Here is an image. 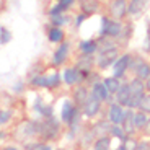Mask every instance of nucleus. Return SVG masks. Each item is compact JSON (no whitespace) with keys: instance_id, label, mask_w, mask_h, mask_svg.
I'll return each instance as SVG.
<instances>
[{"instance_id":"f03ea898","label":"nucleus","mask_w":150,"mask_h":150,"mask_svg":"<svg viewBox=\"0 0 150 150\" xmlns=\"http://www.w3.org/2000/svg\"><path fill=\"white\" fill-rule=\"evenodd\" d=\"M36 121V137L41 142H47V144H54L62 137L64 134V124L60 122L59 117L52 116V117H34Z\"/></svg>"},{"instance_id":"9d476101","label":"nucleus","mask_w":150,"mask_h":150,"mask_svg":"<svg viewBox=\"0 0 150 150\" xmlns=\"http://www.w3.org/2000/svg\"><path fill=\"white\" fill-rule=\"evenodd\" d=\"M80 111H82L83 114V119H96L100 114L103 112V103L98 101L96 98H93L90 95L88 96V100H86L85 103H83V106L80 108Z\"/></svg>"},{"instance_id":"7c9ffc66","label":"nucleus","mask_w":150,"mask_h":150,"mask_svg":"<svg viewBox=\"0 0 150 150\" xmlns=\"http://www.w3.org/2000/svg\"><path fill=\"white\" fill-rule=\"evenodd\" d=\"M132 30H134V28H132V25L129 21H124L122 23V31H121V36H119V39H117V42H124V44H126V42L129 41V39H131V36H132Z\"/></svg>"},{"instance_id":"4c0bfd02","label":"nucleus","mask_w":150,"mask_h":150,"mask_svg":"<svg viewBox=\"0 0 150 150\" xmlns=\"http://www.w3.org/2000/svg\"><path fill=\"white\" fill-rule=\"evenodd\" d=\"M144 51H145V52H150V25L147 26L145 41H144Z\"/></svg>"},{"instance_id":"a211bd4d","label":"nucleus","mask_w":150,"mask_h":150,"mask_svg":"<svg viewBox=\"0 0 150 150\" xmlns=\"http://www.w3.org/2000/svg\"><path fill=\"white\" fill-rule=\"evenodd\" d=\"M134 112H135V109L126 108L124 119H122V124H121V127H122V131L126 132L127 137H135L137 135V131H135V126H134Z\"/></svg>"},{"instance_id":"f257e3e1","label":"nucleus","mask_w":150,"mask_h":150,"mask_svg":"<svg viewBox=\"0 0 150 150\" xmlns=\"http://www.w3.org/2000/svg\"><path fill=\"white\" fill-rule=\"evenodd\" d=\"M26 85L34 90H49V91H57L62 83V75L60 70L54 69L51 74H44V70H31L28 75Z\"/></svg>"},{"instance_id":"5701e85b","label":"nucleus","mask_w":150,"mask_h":150,"mask_svg":"<svg viewBox=\"0 0 150 150\" xmlns=\"http://www.w3.org/2000/svg\"><path fill=\"white\" fill-rule=\"evenodd\" d=\"M103 85L106 86V90L109 91V95L111 96H114V95L117 93V90L121 88V85H122V80L116 79L114 75H109V77H105V79H101Z\"/></svg>"},{"instance_id":"cd10ccee","label":"nucleus","mask_w":150,"mask_h":150,"mask_svg":"<svg viewBox=\"0 0 150 150\" xmlns=\"http://www.w3.org/2000/svg\"><path fill=\"white\" fill-rule=\"evenodd\" d=\"M111 144H112L111 135H103V137L95 139V142L91 144V150H111Z\"/></svg>"},{"instance_id":"2eb2a0df","label":"nucleus","mask_w":150,"mask_h":150,"mask_svg":"<svg viewBox=\"0 0 150 150\" xmlns=\"http://www.w3.org/2000/svg\"><path fill=\"white\" fill-rule=\"evenodd\" d=\"M33 111L38 114V117L41 119H46V117H52L54 116V106L51 103H46L42 96H38L34 100L33 105Z\"/></svg>"},{"instance_id":"412c9836","label":"nucleus","mask_w":150,"mask_h":150,"mask_svg":"<svg viewBox=\"0 0 150 150\" xmlns=\"http://www.w3.org/2000/svg\"><path fill=\"white\" fill-rule=\"evenodd\" d=\"M149 7V0H129L127 2V15L129 16H139Z\"/></svg>"},{"instance_id":"e433bc0d","label":"nucleus","mask_w":150,"mask_h":150,"mask_svg":"<svg viewBox=\"0 0 150 150\" xmlns=\"http://www.w3.org/2000/svg\"><path fill=\"white\" fill-rule=\"evenodd\" d=\"M75 2H77V0H57V4L62 5L67 11H70V8L75 5Z\"/></svg>"},{"instance_id":"f3484780","label":"nucleus","mask_w":150,"mask_h":150,"mask_svg":"<svg viewBox=\"0 0 150 150\" xmlns=\"http://www.w3.org/2000/svg\"><path fill=\"white\" fill-rule=\"evenodd\" d=\"M46 38H47V41L51 44H56V46H59L60 42H64L67 39L64 28L51 26V25H47V28H46Z\"/></svg>"},{"instance_id":"a878e982","label":"nucleus","mask_w":150,"mask_h":150,"mask_svg":"<svg viewBox=\"0 0 150 150\" xmlns=\"http://www.w3.org/2000/svg\"><path fill=\"white\" fill-rule=\"evenodd\" d=\"M49 25L51 26H57V28H64L67 25L72 23V18L69 13H62V15H56V16H49Z\"/></svg>"},{"instance_id":"c9c22d12","label":"nucleus","mask_w":150,"mask_h":150,"mask_svg":"<svg viewBox=\"0 0 150 150\" xmlns=\"http://www.w3.org/2000/svg\"><path fill=\"white\" fill-rule=\"evenodd\" d=\"M88 18L86 15H83V13H79V15H75V18H74V26L75 28H80L85 23V20Z\"/></svg>"},{"instance_id":"aec40b11","label":"nucleus","mask_w":150,"mask_h":150,"mask_svg":"<svg viewBox=\"0 0 150 150\" xmlns=\"http://www.w3.org/2000/svg\"><path fill=\"white\" fill-rule=\"evenodd\" d=\"M79 52L83 56H95L98 52V39L90 38V39H83L79 42Z\"/></svg>"},{"instance_id":"37998d69","label":"nucleus","mask_w":150,"mask_h":150,"mask_svg":"<svg viewBox=\"0 0 150 150\" xmlns=\"http://www.w3.org/2000/svg\"><path fill=\"white\" fill-rule=\"evenodd\" d=\"M144 83H145V91H147V93H150V77H149V79H147Z\"/></svg>"},{"instance_id":"2f4dec72","label":"nucleus","mask_w":150,"mask_h":150,"mask_svg":"<svg viewBox=\"0 0 150 150\" xmlns=\"http://www.w3.org/2000/svg\"><path fill=\"white\" fill-rule=\"evenodd\" d=\"M11 38H13L11 31L8 30L7 26L0 25V46H7V44H10V42H11Z\"/></svg>"},{"instance_id":"0eeeda50","label":"nucleus","mask_w":150,"mask_h":150,"mask_svg":"<svg viewBox=\"0 0 150 150\" xmlns=\"http://www.w3.org/2000/svg\"><path fill=\"white\" fill-rule=\"evenodd\" d=\"M122 23L124 21H116L111 20L108 15L101 16V28H100V36L101 38H111V39H119L121 31H122Z\"/></svg>"},{"instance_id":"473e14b6","label":"nucleus","mask_w":150,"mask_h":150,"mask_svg":"<svg viewBox=\"0 0 150 150\" xmlns=\"http://www.w3.org/2000/svg\"><path fill=\"white\" fill-rule=\"evenodd\" d=\"M62 13H69V11L65 10V8L62 7V5H59V4H57V2H56L54 5H51V7L47 8V11H46V15H47V18H49V16L62 15Z\"/></svg>"},{"instance_id":"7ed1b4c3","label":"nucleus","mask_w":150,"mask_h":150,"mask_svg":"<svg viewBox=\"0 0 150 150\" xmlns=\"http://www.w3.org/2000/svg\"><path fill=\"white\" fill-rule=\"evenodd\" d=\"M11 139H15L20 147L31 140H38L36 137V121L34 119H23L15 124V127L11 131Z\"/></svg>"},{"instance_id":"a19ab883","label":"nucleus","mask_w":150,"mask_h":150,"mask_svg":"<svg viewBox=\"0 0 150 150\" xmlns=\"http://www.w3.org/2000/svg\"><path fill=\"white\" fill-rule=\"evenodd\" d=\"M0 150H23V147H20V145H13V144H8V145L0 147Z\"/></svg>"},{"instance_id":"ea45409f","label":"nucleus","mask_w":150,"mask_h":150,"mask_svg":"<svg viewBox=\"0 0 150 150\" xmlns=\"http://www.w3.org/2000/svg\"><path fill=\"white\" fill-rule=\"evenodd\" d=\"M36 150H54L52 144H47V142H39V145H38Z\"/></svg>"},{"instance_id":"c03bdc74","label":"nucleus","mask_w":150,"mask_h":150,"mask_svg":"<svg viewBox=\"0 0 150 150\" xmlns=\"http://www.w3.org/2000/svg\"><path fill=\"white\" fill-rule=\"evenodd\" d=\"M54 150H69V149H65V147H57V149H54Z\"/></svg>"},{"instance_id":"6e6552de","label":"nucleus","mask_w":150,"mask_h":150,"mask_svg":"<svg viewBox=\"0 0 150 150\" xmlns=\"http://www.w3.org/2000/svg\"><path fill=\"white\" fill-rule=\"evenodd\" d=\"M60 75H62V83L69 88H74L77 85H82L83 83V75L75 65H67L60 70Z\"/></svg>"},{"instance_id":"dca6fc26","label":"nucleus","mask_w":150,"mask_h":150,"mask_svg":"<svg viewBox=\"0 0 150 150\" xmlns=\"http://www.w3.org/2000/svg\"><path fill=\"white\" fill-rule=\"evenodd\" d=\"M70 100L75 103V106H79V108H82L83 103L88 100V96H90V88L86 85H77L74 86V88H70Z\"/></svg>"},{"instance_id":"c85d7f7f","label":"nucleus","mask_w":150,"mask_h":150,"mask_svg":"<svg viewBox=\"0 0 150 150\" xmlns=\"http://www.w3.org/2000/svg\"><path fill=\"white\" fill-rule=\"evenodd\" d=\"M13 117H15L13 108H2V106H0V127L5 129L7 126H10Z\"/></svg>"},{"instance_id":"9b49d317","label":"nucleus","mask_w":150,"mask_h":150,"mask_svg":"<svg viewBox=\"0 0 150 150\" xmlns=\"http://www.w3.org/2000/svg\"><path fill=\"white\" fill-rule=\"evenodd\" d=\"M131 60H132L131 52H122L116 59V62L112 64V75L119 80H124L129 72V67H131Z\"/></svg>"},{"instance_id":"423d86ee","label":"nucleus","mask_w":150,"mask_h":150,"mask_svg":"<svg viewBox=\"0 0 150 150\" xmlns=\"http://www.w3.org/2000/svg\"><path fill=\"white\" fill-rule=\"evenodd\" d=\"M121 49L119 47H112V49H103L98 51L95 54V60H96V70H106V69L112 67V64L116 62V59L121 56Z\"/></svg>"},{"instance_id":"f8f14e48","label":"nucleus","mask_w":150,"mask_h":150,"mask_svg":"<svg viewBox=\"0 0 150 150\" xmlns=\"http://www.w3.org/2000/svg\"><path fill=\"white\" fill-rule=\"evenodd\" d=\"M74 65L82 72L83 82H85V77L90 74V72L96 70V60H95V56H83V54H80V56L77 57V60H75Z\"/></svg>"},{"instance_id":"6ab92c4d","label":"nucleus","mask_w":150,"mask_h":150,"mask_svg":"<svg viewBox=\"0 0 150 150\" xmlns=\"http://www.w3.org/2000/svg\"><path fill=\"white\" fill-rule=\"evenodd\" d=\"M80 13L86 16H93L101 10V2L100 0H79Z\"/></svg>"},{"instance_id":"bb28decb","label":"nucleus","mask_w":150,"mask_h":150,"mask_svg":"<svg viewBox=\"0 0 150 150\" xmlns=\"http://www.w3.org/2000/svg\"><path fill=\"white\" fill-rule=\"evenodd\" d=\"M134 77H137V79H140V80H144L145 82L147 79L150 77V62H147V60H142L137 67L134 69Z\"/></svg>"},{"instance_id":"4be33fe9","label":"nucleus","mask_w":150,"mask_h":150,"mask_svg":"<svg viewBox=\"0 0 150 150\" xmlns=\"http://www.w3.org/2000/svg\"><path fill=\"white\" fill-rule=\"evenodd\" d=\"M109 129H111V122L108 119H100L91 124V131H93L95 139L103 137V135H109Z\"/></svg>"},{"instance_id":"72a5a7b5","label":"nucleus","mask_w":150,"mask_h":150,"mask_svg":"<svg viewBox=\"0 0 150 150\" xmlns=\"http://www.w3.org/2000/svg\"><path fill=\"white\" fill-rule=\"evenodd\" d=\"M139 111H142V112H145L147 116H150V93H147L145 96H144V100L140 101Z\"/></svg>"},{"instance_id":"393cba45","label":"nucleus","mask_w":150,"mask_h":150,"mask_svg":"<svg viewBox=\"0 0 150 150\" xmlns=\"http://www.w3.org/2000/svg\"><path fill=\"white\" fill-rule=\"evenodd\" d=\"M114 101H116L117 105H121V106L126 108V105H127V101H129V86H127V82H122L121 88L117 90V93L114 95Z\"/></svg>"},{"instance_id":"a18cd8bd","label":"nucleus","mask_w":150,"mask_h":150,"mask_svg":"<svg viewBox=\"0 0 150 150\" xmlns=\"http://www.w3.org/2000/svg\"><path fill=\"white\" fill-rule=\"evenodd\" d=\"M111 150H117V149H111Z\"/></svg>"},{"instance_id":"1a4fd4ad","label":"nucleus","mask_w":150,"mask_h":150,"mask_svg":"<svg viewBox=\"0 0 150 150\" xmlns=\"http://www.w3.org/2000/svg\"><path fill=\"white\" fill-rule=\"evenodd\" d=\"M127 2L129 0H109L108 2V16L116 21H124L127 16Z\"/></svg>"},{"instance_id":"39448f33","label":"nucleus","mask_w":150,"mask_h":150,"mask_svg":"<svg viewBox=\"0 0 150 150\" xmlns=\"http://www.w3.org/2000/svg\"><path fill=\"white\" fill-rule=\"evenodd\" d=\"M70 52H72V42L69 39H65L64 42L56 46V49L52 51V56H51V60H49L51 67L54 69L65 67V64L69 62V57H70Z\"/></svg>"},{"instance_id":"c756f323","label":"nucleus","mask_w":150,"mask_h":150,"mask_svg":"<svg viewBox=\"0 0 150 150\" xmlns=\"http://www.w3.org/2000/svg\"><path fill=\"white\" fill-rule=\"evenodd\" d=\"M109 135H111L112 139H117L119 142H126L127 140V135H126V132L122 131V127H121L119 124H111Z\"/></svg>"},{"instance_id":"f704fd0d","label":"nucleus","mask_w":150,"mask_h":150,"mask_svg":"<svg viewBox=\"0 0 150 150\" xmlns=\"http://www.w3.org/2000/svg\"><path fill=\"white\" fill-rule=\"evenodd\" d=\"M134 150H150V139H137Z\"/></svg>"},{"instance_id":"79ce46f5","label":"nucleus","mask_w":150,"mask_h":150,"mask_svg":"<svg viewBox=\"0 0 150 150\" xmlns=\"http://www.w3.org/2000/svg\"><path fill=\"white\" fill-rule=\"evenodd\" d=\"M7 139H8V132L4 127H0V142H5Z\"/></svg>"},{"instance_id":"ddd939ff","label":"nucleus","mask_w":150,"mask_h":150,"mask_svg":"<svg viewBox=\"0 0 150 150\" xmlns=\"http://www.w3.org/2000/svg\"><path fill=\"white\" fill-rule=\"evenodd\" d=\"M124 112H126V108L121 105H117L116 101L108 103V108H106V119L111 124H122L124 119Z\"/></svg>"},{"instance_id":"20e7f679","label":"nucleus","mask_w":150,"mask_h":150,"mask_svg":"<svg viewBox=\"0 0 150 150\" xmlns=\"http://www.w3.org/2000/svg\"><path fill=\"white\" fill-rule=\"evenodd\" d=\"M127 86H129V101L126 105V108L127 109H139L140 101H142L144 96L147 95L145 83H144V80L137 79V77H132L127 82Z\"/></svg>"},{"instance_id":"4468645a","label":"nucleus","mask_w":150,"mask_h":150,"mask_svg":"<svg viewBox=\"0 0 150 150\" xmlns=\"http://www.w3.org/2000/svg\"><path fill=\"white\" fill-rule=\"evenodd\" d=\"M90 95L93 98H96L98 101H101L103 105H108V103L114 101V96H111V95H109V91L106 90V86L103 85L101 80H100V82H96V83H93V85L90 86Z\"/></svg>"},{"instance_id":"58836bf2","label":"nucleus","mask_w":150,"mask_h":150,"mask_svg":"<svg viewBox=\"0 0 150 150\" xmlns=\"http://www.w3.org/2000/svg\"><path fill=\"white\" fill-rule=\"evenodd\" d=\"M26 86L28 85L25 82H18L15 86H13V93H23V91L26 90Z\"/></svg>"},{"instance_id":"b1692460","label":"nucleus","mask_w":150,"mask_h":150,"mask_svg":"<svg viewBox=\"0 0 150 150\" xmlns=\"http://www.w3.org/2000/svg\"><path fill=\"white\" fill-rule=\"evenodd\" d=\"M149 117L145 112L139 111V109H135L134 112V126H135V131H137V134H142L144 129H145L147 122H149Z\"/></svg>"}]
</instances>
